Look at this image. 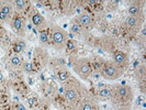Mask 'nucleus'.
<instances>
[{"label": "nucleus", "instance_id": "1", "mask_svg": "<svg viewBox=\"0 0 146 110\" xmlns=\"http://www.w3.org/2000/svg\"><path fill=\"white\" fill-rule=\"evenodd\" d=\"M124 72L125 69L115 65L113 62H107L101 69V76L107 81H117L123 76Z\"/></svg>", "mask_w": 146, "mask_h": 110}, {"label": "nucleus", "instance_id": "2", "mask_svg": "<svg viewBox=\"0 0 146 110\" xmlns=\"http://www.w3.org/2000/svg\"><path fill=\"white\" fill-rule=\"evenodd\" d=\"M73 68L75 71V73L77 74L80 78L82 79H87L88 76L91 73V67H90V64L87 59H77L73 65Z\"/></svg>", "mask_w": 146, "mask_h": 110}, {"label": "nucleus", "instance_id": "3", "mask_svg": "<svg viewBox=\"0 0 146 110\" xmlns=\"http://www.w3.org/2000/svg\"><path fill=\"white\" fill-rule=\"evenodd\" d=\"M52 37H53V42L55 44V46H57L58 49H62L68 40V33L60 27L55 25L52 29Z\"/></svg>", "mask_w": 146, "mask_h": 110}, {"label": "nucleus", "instance_id": "4", "mask_svg": "<svg viewBox=\"0 0 146 110\" xmlns=\"http://www.w3.org/2000/svg\"><path fill=\"white\" fill-rule=\"evenodd\" d=\"M115 65L122 67L123 69H126V67L129 66V55L124 52H115L113 54V61H112Z\"/></svg>", "mask_w": 146, "mask_h": 110}, {"label": "nucleus", "instance_id": "5", "mask_svg": "<svg viewBox=\"0 0 146 110\" xmlns=\"http://www.w3.org/2000/svg\"><path fill=\"white\" fill-rule=\"evenodd\" d=\"M115 94L117 96L122 99V100H126V99H130L133 97V91H132V88L127 85H121V86H117L115 88Z\"/></svg>", "mask_w": 146, "mask_h": 110}, {"label": "nucleus", "instance_id": "6", "mask_svg": "<svg viewBox=\"0 0 146 110\" xmlns=\"http://www.w3.org/2000/svg\"><path fill=\"white\" fill-rule=\"evenodd\" d=\"M11 13H12V8L10 3L8 2L0 3V21L6 22L10 18Z\"/></svg>", "mask_w": 146, "mask_h": 110}, {"label": "nucleus", "instance_id": "7", "mask_svg": "<svg viewBox=\"0 0 146 110\" xmlns=\"http://www.w3.org/2000/svg\"><path fill=\"white\" fill-rule=\"evenodd\" d=\"M92 23H94V19L90 13H82L78 18V24H80L82 28L90 29L92 27Z\"/></svg>", "mask_w": 146, "mask_h": 110}, {"label": "nucleus", "instance_id": "8", "mask_svg": "<svg viewBox=\"0 0 146 110\" xmlns=\"http://www.w3.org/2000/svg\"><path fill=\"white\" fill-rule=\"evenodd\" d=\"M31 20H32V23L36 27L37 29L44 31V29L46 28V20L44 19V17L40 13H33L31 15Z\"/></svg>", "mask_w": 146, "mask_h": 110}, {"label": "nucleus", "instance_id": "9", "mask_svg": "<svg viewBox=\"0 0 146 110\" xmlns=\"http://www.w3.org/2000/svg\"><path fill=\"white\" fill-rule=\"evenodd\" d=\"M12 28L15 30V32L20 35V37H24L25 32H24V22L22 21L21 19H15V21L12 22Z\"/></svg>", "mask_w": 146, "mask_h": 110}, {"label": "nucleus", "instance_id": "10", "mask_svg": "<svg viewBox=\"0 0 146 110\" xmlns=\"http://www.w3.org/2000/svg\"><path fill=\"white\" fill-rule=\"evenodd\" d=\"M64 95H65V98L68 101H74L77 98V91L70 85H67L65 88V91H64Z\"/></svg>", "mask_w": 146, "mask_h": 110}, {"label": "nucleus", "instance_id": "11", "mask_svg": "<svg viewBox=\"0 0 146 110\" xmlns=\"http://www.w3.org/2000/svg\"><path fill=\"white\" fill-rule=\"evenodd\" d=\"M125 23H126V25L129 27V28H131V29H135L136 27H139V17H127L126 18V20H125Z\"/></svg>", "mask_w": 146, "mask_h": 110}, {"label": "nucleus", "instance_id": "12", "mask_svg": "<svg viewBox=\"0 0 146 110\" xmlns=\"http://www.w3.org/2000/svg\"><path fill=\"white\" fill-rule=\"evenodd\" d=\"M139 12H141L139 7L136 6V5H130L129 8H127V13H129L130 17H139Z\"/></svg>", "mask_w": 146, "mask_h": 110}, {"label": "nucleus", "instance_id": "13", "mask_svg": "<svg viewBox=\"0 0 146 110\" xmlns=\"http://www.w3.org/2000/svg\"><path fill=\"white\" fill-rule=\"evenodd\" d=\"M70 31L73 33H75V34H81L82 33V27H81L80 24H78L77 22H75L70 27Z\"/></svg>", "mask_w": 146, "mask_h": 110}, {"label": "nucleus", "instance_id": "14", "mask_svg": "<svg viewBox=\"0 0 146 110\" xmlns=\"http://www.w3.org/2000/svg\"><path fill=\"white\" fill-rule=\"evenodd\" d=\"M24 49H27V42L23 41V40H19L17 42V45H15V51L22 52L24 51Z\"/></svg>", "mask_w": 146, "mask_h": 110}, {"label": "nucleus", "instance_id": "15", "mask_svg": "<svg viewBox=\"0 0 146 110\" xmlns=\"http://www.w3.org/2000/svg\"><path fill=\"white\" fill-rule=\"evenodd\" d=\"M79 110H95V107H94V105L90 101H85L80 106V109Z\"/></svg>", "mask_w": 146, "mask_h": 110}, {"label": "nucleus", "instance_id": "16", "mask_svg": "<svg viewBox=\"0 0 146 110\" xmlns=\"http://www.w3.org/2000/svg\"><path fill=\"white\" fill-rule=\"evenodd\" d=\"M111 94H112L111 90L108 89V88H103L99 91V95L101 96L102 98H109V97H111Z\"/></svg>", "mask_w": 146, "mask_h": 110}, {"label": "nucleus", "instance_id": "17", "mask_svg": "<svg viewBox=\"0 0 146 110\" xmlns=\"http://www.w3.org/2000/svg\"><path fill=\"white\" fill-rule=\"evenodd\" d=\"M15 7H17V9L19 11H22L24 8L27 7V1H24V0H18V1H15Z\"/></svg>", "mask_w": 146, "mask_h": 110}, {"label": "nucleus", "instance_id": "18", "mask_svg": "<svg viewBox=\"0 0 146 110\" xmlns=\"http://www.w3.org/2000/svg\"><path fill=\"white\" fill-rule=\"evenodd\" d=\"M11 64L15 67H18V66L21 65V59L18 56V55H13L12 57H11Z\"/></svg>", "mask_w": 146, "mask_h": 110}, {"label": "nucleus", "instance_id": "19", "mask_svg": "<svg viewBox=\"0 0 146 110\" xmlns=\"http://www.w3.org/2000/svg\"><path fill=\"white\" fill-rule=\"evenodd\" d=\"M47 39H48L47 32L46 31H41V33H40V42L46 44L47 43Z\"/></svg>", "mask_w": 146, "mask_h": 110}, {"label": "nucleus", "instance_id": "20", "mask_svg": "<svg viewBox=\"0 0 146 110\" xmlns=\"http://www.w3.org/2000/svg\"><path fill=\"white\" fill-rule=\"evenodd\" d=\"M69 77V75H68V73L66 72V71H60L58 73V78H59V81H64L65 79H67Z\"/></svg>", "mask_w": 146, "mask_h": 110}, {"label": "nucleus", "instance_id": "21", "mask_svg": "<svg viewBox=\"0 0 146 110\" xmlns=\"http://www.w3.org/2000/svg\"><path fill=\"white\" fill-rule=\"evenodd\" d=\"M23 69H24V72H27V73H32L33 71H34V68H33V66L31 63H25L24 65H23Z\"/></svg>", "mask_w": 146, "mask_h": 110}, {"label": "nucleus", "instance_id": "22", "mask_svg": "<svg viewBox=\"0 0 146 110\" xmlns=\"http://www.w3.org/2000/svg\"><path fill=\"white\" fill-rule=\"evenodd\" d=\"M15 110H27V109H25V107H24L21 103H18V106L15 107Z\"/></svg>", "mask_w": 146, "mask_h": 110}]
</instances>
